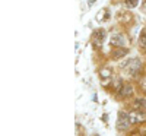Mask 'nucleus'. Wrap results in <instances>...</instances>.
I'll return each mask as SVG.
<instances>
[{
	"label": "nucleus",
	"instance_id": "2",
	"mask_svg": "<svg viewBox=\"0 0 146 136\" xmlns=\"http://www.w3.org/2000/svg\"><path fill=\"white\" fill-rule=\"evenodd\" d=\"M129 117H130V123H133V125L146 121V114L143 113V111H139V110H135L133 113H130Z\"/></svg>",
	"mask_w": 146,
	"mask_h": 136
},
{
	"label": "nucleus",
	"instance_id": "3",
	"mask_svg": "<svg viewBox=\"0 0 146 136\" xmlns=\"http://www.w3.org/2000/svg\"><path fill=\"white\" fill-rule=\"evenodd\" d=\"M110 44L113 47H123L126 44V40L121 34H114V35H111V38H110Z\"/></svg>",
	"mask_w": 146,
	"mask_h": 136
},
{
	"label": "nucleus",
	"instance_id": "7",
	"mask_svg": "<svg viewBox=\"0 0 146 136\" xmlns=\"http://www.w3.org/2000/svg\"><path fill=\"white\" fill-rule=\"evenodd\" d=\"M139 45L142 48H146V31H143L140 34V38H139Z\"/></svg>",
	"mask_w": 146,
	"mask_h": 136
},
{
	"label": "nucleus",
	"instance_id": "11",
	"mask_svg": "<svg viewBox=\"0 0 146 136\" xmlns=\"http://www.w3.org/2000/svg\"><path fill=\"white\" fill-rule=\"evenodd\" d=\"M143 107H146V100H143Z\"/></svg>",
	"mask_w": 146,
	"mask_h": 136
},
{
	"label": "nucleus",
	"instance_id": "4",
	"mask_svg": "<svg viewBox=\"0 0 146 136\" xmlns=\"http://www.w3.org/2000/svg\"><path fill=\"white\" fill-rule=\"evenodd\" d=\"M104 38H105V31L104 29H98V31L94 32V44L95 45H101Z\"/></svg>",
	"mask_w": 146,
	"mask_h": 136
},
{
	"label": "nucleus",
	"instance_id": "1",
	"mask_svg": "<svg viewBox=\"0 0 146 136\" xmlns=\"http://www.w3.org/2000/svg\"><path fill=\"white\" fill-rule=\"evenodd\" d=\"M130 125H131V123H130V117L126 113H120L118 119H117V129L118 130H126V129H129Z\"/></svg>",
	"mask_w": 146,
	"mask_h": 136
},
{
	"label": "nucleus",
	"instance_id": "5",
	"mask_svg": "<svg viewBox=\"0 0 146 136\" xmlns=\"http://www.w3.org/2000/svg\"><path fill=\"white\" fill-rule=\"evenodd\" d=\"M129 53V50L127 48H123V47H118V50H115V51H113L111 53V56L114 57V59H121L123 56H126Z\"/></svg>",
	"mask_w": 146,
	"mask_h": 136
},
{
	"label": "nucleus",
	"instance_id": "10",
	"mask_svg": "<svg viewBox=\"0 0 146 136\" xmlns=\"http://www.w3.org/2000/svg\"><path fill=\"white\" fill-rule=\"evenodd\" d=\"M142 104H143V100H136L133 105H135V108H137V110H139V108H142V107H143Z\"/></svg>",
	"mask_w": 146,
	"mask_h": 136
},
{
	"label": "nucleus",
	"instance_id": "9",
	"mask_svg": "<svg viewBox=\"0 0 146 136\" xmlns=\"http://www.w3.org/2000/svg\"><path fill=\"white\" fill-rule=\"evenodd\" d=\"M124 3H126L127 7H136L139 5V0H126Z\"/></svg>",
	"mask_w": 146,
	"mask_h": 136
},
{
	"label": "nucleus",
	"instance_id": "8",
	"mask_svg": "<svg viewBox=\"0 0 146 136\" xmlns=\"http://www.w3.org/2000/svg\"><path fill=\"white\" fill-rule=\"evenodd\" d=\"M100 76L104 78V79L110 78V76H111V70H110V69H101L100 70Z\"/></svg>",
	"mask_w": 146,
	"mask_h": 136
},
{
	"label": "nucleus",
	"instance_id": "13",
	"mask_svg": "<svg viewBox=\"0 0 146 136\" xmlns=\"http://www.w3.org/2000/svg\"><path fill=\"white\" fill-rule=\"evenodd\" d=\"M145 7H146V0H145Z\"/></svg>",
	"mask_w": 146,
	"mask_h": 136
},
{
	"label": "nucleus",
	"instance_id": "6",
	"mask_svg": "<svg viewBox=\"0 0 146 136\" xmlns=\"http://www.w3.org/2000/svg\"><path fill=\"white\" fill-rule=\"evenodd\" d=\"M120 94L123 95V97H130V95L133 94V88H131V85H124Z\"/></svg>",
	"mask_w": 146,
	"mask_h": 136
},
{
	"label": "nucleus",
	"instance_id": "12",
	"mask_svg": "<svg viewBox=\"0 0 146 136\" xmlns=\"http://www.w3.org/2000/svg\"><path fill=\"white\" fill-rule=\"evenodd\" d=\"M143 86H145V88H146V82H145V83H143Z\"/></svg>",
	"mask_w": 146,
	"mask_h": 136
}]
</instances>
